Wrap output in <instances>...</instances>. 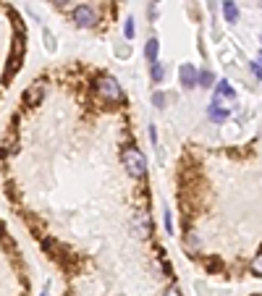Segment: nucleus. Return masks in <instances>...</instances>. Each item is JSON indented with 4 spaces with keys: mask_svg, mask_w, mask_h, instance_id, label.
I'll return each mask as SVG.
<instances>
[{
    "mask_svg": "<svg viewBox=\"0 0 262 296\" xmlns=\"http://www.w3.org/2000/svg\"><path fill=\"white\" fill-rule=\"evenodd\" d=\"M223 19L226 21H239V8H236V3L234 0H223Z\"/></svg>",
    "mask_w": 262,
    "mask_h": 296,
    "instance_id": "nucleus-7",
    "label": "nucleus"
},
{
    "mask_svg": "<svg viewBox=\"0 0 262 296\" xmlns=\"http://www.w3.org/2000/svg\"><path fill=\"white\" fill-rule=\"evenodd\" d=\"M152 102H155V107H165V95L163 92H155V95H152Z\"/></svg>",
    "mask_w": 262,
    "mask_h": 296,
    "instance_id": "nucleus-15",
    "label": "nucleus"
},
{
    "mask_svg": "<svg viewBox=\"0 0 262 296\" xmlns=\"http://www.w3.org/2000/svg\"><path fill=\"white\" fill-rule=\"evenodd\" d=\"M259 63H262V50H259Z\"/></svg>",
    "mask_w": 262,
    "mask_h": 296,
    "instance_id": "nucleus-21",
    "label": "nucleus"
},
{
    "mask_svg": "<svg viewBox=\"0 0 262 296\" xmlns=\"http://www.w3.org/2000/svg\"><path fill=\"white\" fill-rule=\"evenodd\" d=\"M252 73L257 76V79H262V68H259V63H252Z\"/></svg>",
    "mask_w": 262,
    "mask_h": 296,
    "instance_id": "nucleus-19",
    "label": "nucleus"
},
{
    "mask_svg": "<svg viewBox=\"0 0 262 296\" xmlns=\"http://www.w3.org/2000/svg\"><path fill=\"white\" fill-rule=\"evenodd\" d=\"M45 45H48V50H50V53L55 50V40H53V34H50V32H45Z\"/></svg>",
    "mask_w": 262,
    "mask_h": 296,
    "instance_id": "nucleus-16",
    "label": "nucleus"
},
{
    "mask_svg": "<svg viewBox=\"0 0 262 296\" xmlns=\"http://www.w3.org/2000/svg\"><path fill=\"white\" fill-rule=\"evenodd\" d=\"M42 97H45V87H42V82L32 84V87L26 89V95H24L26 105H40V102H42Z\"/></svg>",
    "mask_w": 262,
    "mask_h": 296,
    "instance_id": "nucleus-6",
    "label": "nucleus"
},
{
    "mask_svg": "<svg viewBox=\"0 0 262 296\" xmlns=\"http://www.w3.org/2000/svg\"><path fill=\"white\" fill-rule=\"evenodd\" d=\"M252 273L254 275H262V249L254 254V260H252Z\"/></svg>",
    "mask_w": 262,
    "mask_h": 296,
    "instance_id": "nucleus-12",
    "label": "nucleus"
},
{
    "mask_svg": "<svg viewBox=\"0 0 262 296\" xmlns=\"http://www.w3.org/2000/svg\"><path fill=\"white\" fill-rule=\"evenodd\" d=\"M123 34H126V40L134 37V19H126V26H123Z\"/></svg>",
    "mask_w": 262,
    "mask_h": 296,
    "instance_id": "nucleus-14",
    "label": "nucleus"
},
{
    "mask_svg": "<svg viewBox=\"0 0 262 296\" xmlns=\"http://www.w3.org/2000/svg\"><path fill=\"white\" fill-rule=\"evenodd\" d=\"M134 228H136V236H149V217L144 210H136L134 215Z\"/></svg>",
    "mask_w": 262,
    "mask_h": 296,
    "instance_id": "nucleus-5",
    "label": "nucleus"
},
{
    "mask_svg": "<svg viewBox=\"0 0 262 296\" xmlns=\"http://www.w3.org/2000/svg\"><path fill=\"white\" fill-rule=\"evenodd\" d=\"M158 50H160V42L158 40H149L147 48H144V55H147L149 63H155V60H158Z\"/></svg>",
    "mask_w": 262,
    "mask_h": 296,
    "instance_id": "nucleus-9",
    "label": "nucleus"
},
{
    "mask_svg": "<svg viewBox=\"0 0 262 296\" xmlns=\"http://www.w3.org/2000/svg\"><path fill=\"white\" fill-rule=\"evenodd\" d=\"M152 79H155V82H163V63H160V60H155V63H152Z\"/></svg>",
    "mask_w": 262,
    "mask_h": 296,
    "instance_id": "nucleus-13",
    "label": "nucleus"
},
{
    "mask_svg": "<svg viewBox=\"0 0 262 296\" xmlns=\"http://www.w3.org/2000/svg\"><path fill=\"white\" fill-rule=\"evenodd\" d=\"M121 158H123V165H126V170H129L134 178H142L147 173V160H144V155L139 150L129 147V150H123Z\"/></svg>",
    "mask_w": 262,
    "mask_h": 296,
    "instance_id": "nucleus-2",
    "label": "nucleus"
},
{
    "mask_svg": "<svg viewBox=\"0 0 262 296\" xmlns=\"http://www.w3.org/2000/svg\"><path fill=\"white\" fill-rule=\"evenodd\" d=\"M73 21H76V26H82V29H92L97 24V13L92 11L89 6H79L73 11Z\"/></svg>",
    "mask_w": 262,
    "mask_h": 296,
    "instance_id": "nucleus-3",
    "label": "nucleus"
},
{
    "mask_svg": "<svg viewBox=\"0 0 262 296\" xmlns=\"http://www.w3.org/2000/svg\"><path fill=\"white\" fill-rule=\"evenodd\" d=\"M95 89H97V95L102 100H107V102H123V89L113 76H100V79L95 82Z\"/></svg>",
    "mask_w": 262,
    "mask_h": 296,
    "instance_id": "nucleus-1",
    "label": "nucleus"
},
{
    "mask_svg": "<svg viewBox=\"0 0 262 296\" xmlns=\"http://www.w3.org/2000/svg\"><path fill=\"white\" fill-rule=\"evenodd\" d=\"M259 40H262V37H259Z\"/></svg>",
    "mask_w": 262,
    "mask_h": 296,
    "instance_id": "nucleus-23",
    "label": "nucleus"
},
{
    "mask_svg": "<svg viewBox=\"0 0 262 296\" xmlns=\"http://www.w3.org/2000/svg\"><path fill=\"white\" fill-rule=\"evenodd\" d=\"M53 3H55V6H66V3H68V0H53Z\"/></svg>",
    "mask_w": 262,
    "mask_h": 296,
    "instance_id": "nucleus-20",
    "label": "nucleus"
},
{
    "mask_svg": "<svg viewBox=\"0 0 262 296\" xmlns=\"http://www.w3.org/2000/svg\"><path fill=\"white\" fill-rule=\"evenodd\" d=\"M155 3H158V0H155Z\"/></svg>",
    "mask_w": 262,
    "mask_h": 296,
    "instance_id": "nucleus-22",
    "label": "nucleus"
},
{
    "mask_svg": "<svg viewBox=\"0 0 262 296\" xmlns=\"http://www.w3.org/2000/svg\"><path fill=\"white\" fill-rule=\"evenodd\" d=\"M199 87H205V89L215 87V76H212V71H202V73H199Z\"/></svg>",
    "mask_w": 262,
    "mask_h": 296,
    "instance_id": "nucleus-11",
    "label": "nucleus"
},
{
    "mask_svg": "<svg viewBox=\"0 0 262 296\" xmlns=\"http://www.w3.org/2000/svg\"><path fill=\"white\" fill-rule=\"evenodd\" d=\"M16 68H19V53H13V55H11V60H8V68H6V82H11V79H13Z\"/></svg>",
    "mask_w": 262,
    "mask_h": 296,
    "instance_id": "nucleus-10",
    "label": "nucleus"
},
{
    "mask_svg": "<svg viewBox=\"0 0 262 296\" xmlns=\"http://www.w3.org/2000/svg\"><path fill=\"white\" fill-rule=\"evenodd\" d=\"M165 296H181V291H178V286H168V291H165Z\"/></svg>",
    "mask_w": 262,
    "mask_h": 296,
    "instance_id": "nucleus-18",
    "label": "nucleus"
},
{
    "mask_svg": "<svg viewBox=\"0 0 262 296\" xmlns=\"http://www.w3.org/2000/svg\"><path fill=\"white\" fill-rule=\"evenodd\" d=\"M165 231L168 233L173 231V217H171V212H168V210H165Z\"/></svg>",
    "mask_w": 262,
    "mask_h": 296,
    "instance_id": "nucleus-17",
    "label": "nucleus"
},
{
    "mask_svg": "<svg viewBox=\"0 0 262 296\" xmlns=\"http://www.w3.org/2000/svg\"><path fill=\"white\" fill-rule=\"evenodd\" d=\"M178 79H181V84L186 87V89L199 87V73H197V68H194L192 63H183V66H181V71H178Z\"/></svg>",
    "mask_w": 262,
    "mask_h": 296,
    "instance_id": "nucleus-4",
    "label": "nucleus"
},
{
    "mask_svg": "<svg viewBox=\"0 0 262 296\" xmlns=\"http://www.w3.org/2000/svg\"><path fill=\"white\" fill-rule=\"evenodd\" d=\"M215 97L218 100H234V89H231L228 82H218L215 84Z\"/></svg>",
    "mask_w": 262,
    "mask_h": 296,
    "instance_id": "nucleus-8",
    "label": "nucleus"
}]
</instances>
